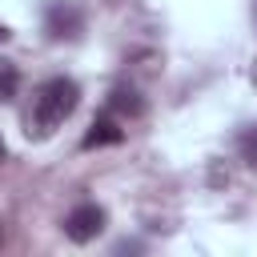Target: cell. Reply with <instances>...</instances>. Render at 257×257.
<instances>
[{"instance_id":"cell-1","label":"cell","mask_w":257,"mask_h":257,"mask_svg":"<svg viewBox=\"0 0 257 257\" xmlns=\"http://www.w3.org/2000/svg\"><path fill=\"white\" fill-rule=\"evenodd\" d=\"M76 104H80V88H76V80H68V76H52V80H44V84L32 92V108H28V116H24V133H28L32 141L52 137V133L76 112Z\"/></svg>"},{"instance_id":"cell-2","label":"cell","mask_w":257,"mask_h":257,"mask_svg":"<svg viewBox=\"0 0 257 257\" xmlns=\"http://www.w3.org/2000/svg\"><path fill=\"white\" fill-rule=\"evenodd\" d=\"M44 28H48L52 40H76L84 32V12L72 0H56L48 8V16H44Z\"/></svg>"},{"instance_id":"cell-3","label":"cell","mask_w":257,"mask_h":257,"mask_svg":"<svg viewBox=\"0 0 257 257\" xmlns=\"http://www.w3.org/2000/svg\"><path fill=\"white\" fill-rule=\"evenodd\" d=\"M104 209L100 205H76L68 217H64V233H68V241H76V245H84V241H92L100 229H104Z\"/></svg>"},{"instance_id":"cell-4","label":"cell","mask_w":257,"mask_h":257,"mask_svg":"<svg viewBox=\"0 0 257 257\" xmlns=\"http://www.w3.org/2000/svg\"><path fill=\"white\" fill-rule=\"evenodd\" d=\"M120 137H124L120 120H116V116H100V120H92V128H88V137H84V149H96V145H116Z\"/></svg>"},{"instance_id":"cell-5","label":"cell","mask_w":257,"mask_h":257,"mask_svg":"<svg viewBox=\"0 0 257 257\" xmlns=\"http://www.w3.org/2000/svg\"><path fill=\"white\" fill-rule=\"evenodd\" d=\"M16 88H20V68L8 56H0V104H8L16 96Z\"/></svg>"},{"instance_id":"cell-6","label":"cell","mask_w":257,"mask_h":257,"mask_svg":"<svg viewBox=\"0 0 257 257\" xmlns=\"http://www.w3.org/2000/svg\"><path fill=\"white\" fill-rule=\"evenodd\" d=\"M108 108H112V112H128V116H137L145 104H141V96H137L133 88H116V92L108 96Z\"/></svg>"},{"instance_id":"cell-7","label":"cell","mask_w":257,"mask_h":257,"mask_svg":"<svg viewBox=\"0 0 257 257\" xmlns=\"http://www.w3.org/2000/svg\"><path fill=\"white\" fill-rule=\"evenodd\" d=\"M237 153H241L249 165H257V124L241 128V137H237Z\"/></svg>"},{"instance_id":"cell-8","label":"cell","mask_w":257,"mask_h":257,"mask_svg":"<svg viewBox=\"0 0 257 257\" xmlns=\"http://www.w3.org/2000/svg\"><path fill=\"white\" fill-rule=\"evenodd\" d=\"M8 36H12V32H8V24H0V40H8Z\"/></svg>"},{"instance_id":"cell-9","label":"cell","mask_w":257,"mask_h":257,"mask_svg":"<svg viewBox=\"0 0 257 257\" xmlns=\"http://www.w3.org/2000/svg\"><path fill=\"white\" fill-rule=\"evenodd\" d=\"M4 157H8V145H4V137H0V161H4Z\"/></svg>"},{"instance_id":"cell-10","label":"cell","mask_w":257,"mask_h":257,"mask_svg":"<svg viewBox=\"0 0 257 257\" xmlns=\"http://www.w3.org/2000/svg\"><path fill=\"white\" fill-rule=\"evenodd\" d=\"M253 80H257V68H253Z\"/></svg>"},{"instance_id":"cell-11","label":"cell","mask_w":257,"mask_h":257,"mask_svg":"<svg viewBox=\"0 0 257 257\" xmlns=\"http://www.w3.org/2000/svg\"><path fill=\"white\" fill-rule=\"evenodd\" d=\"M0 241H4V229H0Z\"/></svg>"}]
</instances>
